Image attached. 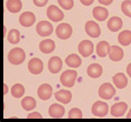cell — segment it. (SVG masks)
<instances>
[{
    "label": "cell",
    "instance_id": "cell-1",
    "mask_svg": "<svg viewBox=\"0 0 131 122\" xmlns=\"http://www.w3.org/2000/svg\"><path fill=\"white\" fill-rule=\"evenodd\" d=\"M26 59V53L24 51V49L21 48H14L9 51L8 53V60L12 64H20L25 61Z\"/></svg>",
    "mask_w": 131,
    "mask_h": 122
},
{
    "label": "cell",
    "instance_id": "cell-2",
    "mask_svg": "<svg viewBox=\"0 0 131 122\" xmlns=\"http://www.w3.org/2000/svg\"><path fill=\"white\" fill-rule=\"evenodd\" d=\"M76 79H77V72L74 70H66L64 72H62L61 77H60V82L62 85L68 88L73 87L76 83Z\"/></svg>",
    "mask_w": 131,
    "mask_h": 122
},
{
    "label": "cell",
    "instance_id": "cell-3",
    "mask_svg": "<svg viewBox=\"0 0 131 122\" xmlns=\"http://www.w3.org/2000/svg\"><path fill=\"white\" fill-rule=\"evenodd\" d=\"M114 94H116V89L113 88V85L111 83L106 82V83L100 85V88H99V97L101 99L110 100V99L113 98Z\"/></svg>",
    "mask_w": 131,
    "mask_h": 122
},
{
    "label": "cell",
    "instance_id": "cell-4",
    "mask_svg": "<svg viewBox=\"0 0 131 122\" xmlns=\"http://www.w3.org/2000/svg\"><path fill=\"white\" fill-rule=\"evenodd\" d=\"M108 107L107 103H104L103 101H97L92 104V108H91V112L94 117H99V118H102V117H106L107 113H108Z\"/></svg>",
    "mask_w": 131,
    "mask_h": 122
},
{
    "label": "cell",
    "instance_id": "cell-5",
    "mask_svg": "<svg viewBox=\"0 0 131 122\" xmlns=\"http://www.w3.org/2000/svg\"><path fill=\"white\" fill-rule=\"evenodd\" d=\"M56 35L59 39L66 40V39L70 38L72 35V28L69 24H60L56 28Z\"/></svg>",
    "mask_w": 131,
    "mask_h": 122
},
{
    "label": "cell",
    "instance_id": "cell-6",
    "mask_svg": "<svg viewBox=\"0 0 131 122\" xmlns=\"http://www.w3.org/2000/svg\"><path fill=\"white\" fill-rule=\"evenodd\" d=\"M47 17L50 19L51 21L58 22L63 19L64 15H63V12H62V10H60V8H58L57 6H49L47 9Z\"/></svg>",
    "mask_w": 131,
    "mask_h": 122
},
{
    "label": "cell",
    "instance_id": "cell-7",
    "mask_svg": "<svg viewBox=\"0 0 131 122\" xmlns=\"http://www.w3.org/2000/svg\"><path fill=\"white\" fill-rule=\"evenodd\" d=\"M36 30H37V34L39 36H41V37H48V36H50L52 34L53 27H52V25L49 21L45 20V21L39 22V24L37 25Z\"/></svg>",
    "mask_w": 131,
    "mask_h": 122
},
{
    "label": "cell",
    "instance_id": "cell-8",
    "mask_svg": "<svg viewBox=\"0 0 131 122\" xmlns=\"http://www.w3.org/2000/svg\"><path fill=\"white\" fill-rule=\"evenodd\" d=\"M78 50L82 57H90L93 52V43L90 40H82L78 46Z\"/></svg>",
    "mask_w": 131,
    "mask_h": 122
},
{
    "label": "cell",
    "instance_id": "cell-9",
    "mask_svg": "<svg viewBox=\"0 0 131 122\" xmlns=\"http://www.w3.org/2000/svg\"><path fill=\"white\" fill-rule=\"evenodd\" d=\"M28 70L32 74H39L43 70V63L39 58H32L28 63Z\"/></svg>",
    "mask_w": 131,
    "mask_h": 122
},
{
    "label": "cell",
    "instance_id": "cell-10",
    "mask_svg": "<svg viewBox=\"0 0 131 122\" xmlns=\"http://www.w3.org/2000/svg\"><path fill=\"white\" fill-rule=\"evenodd\" d=\"M84 30H86L88 36H90V37H92V38H98L101 34L100 27L92 20L87 21L86 26H84Z\"/></svg>",
    "mask_w": 131,
    "mask_h": 122
},
{
    "label": "cell",
    "instance_id": "cell-11",
    "mask_svg": "<svg viewBox=\"0 0 131 122\" xmlns=\"http://www.w3.org/2000/svg\"><path fill=\"white\" fill-rule=\"evenodd\" d=\"M128 109V104L126 102H117L116 104L112 105V108H111V115L114 118H120L122 117V115L126 113Z\"/></svg>",
    "mask_w": 131,
    "mask_h": 122
},
{
    "label": "cell",
    "instance_id": "cell-12",
    "mask_svg": "<svg viewBox=\"0 0 131 122\" xmlns=\"http://www.w3.org/2000/svg\"><path fill=\"white\" fill-rule=\"evenodd\" d=\"M36 21V16L30 11H26L19 17V22L22 27H31Z\"/></svg>",
    "mask_w": 131,
    "mask_h": 122
},
{
    "label": "cell",
    "instance_id": "cell-13",
    "mask_svg": "<svg viewBox=\"0 0 131 122\" xmlns=\"http://www.w3.org/2000/svg\"><path fill=\"white\" fill-rule=\"evenodd\" d=\"M62 68V61L59 57H51L48 61V69L51 73H58Z\"/></svg>",
    "mask_w": 131,
    "mask_h": 122
},
{
    "label": "cell",
    "instance_id": "cell-14",
    "mask_svg": "<svg viewBox=\"0 0 131 122\" xmlns=\"http://www.w3.org/2000/svg\"><path fill=\"white\" fill-rule=\"evenodd\" d=\"M56 48V43L53 40L51 39H45L42 40L40 43H39V50H40L42 53H51L52 51L54 50Z\"/></svg>",
    "mask_w": 131,
    "mask_h": 122
},
{
    "label": "cell",
    "instance_id": "cell-15",
    "mask_svg": "<svg viewBox=\"0 0 131 122\" xmlns=\"http://www.w3.org/2000/svg\"><path fill=\"white\" fill-rule=\"evenodd\" d=\"M51 94H52V88L50 84L43 83L38 88V97L41 100H48V99H50Z\"/></svg>",
    "mask_w": 131,
    "mask_h": 122
},
{
    "label": "cell",
    "instance_id": "cell-16",
    "mask_svg": "<svg viewBox=\"0 0 131 122\" xmlns=\"http://www.w3.org/2000/svg\"><path fill=\"white\" fill-rule=\"evenodd\" d=\"M54 98H56V100H58L61 103L68 104L71 101V99H72V94L68 90H59L54 93Z\"/></svg>",
    "mask_w": 131,
    "mask_h": 122
},
{
    "label": "cell",
    "instance_id": "cell-17",
    "mask_svg": "<svg viewBox=\"0 0 131 122\" xmlns=\"http://www.w3.org/2000/svg\"><path fill=\"white\" fill-rule=\"evenodd\" d=\"M63 114H64V108L62 105L58 103H53L49 107V115L51 118L59 119V118L63 117Z\"/></svg>",
    "mask_w": 131,
    "mask_h": 122
},
{
    "label": "cell",
    "instance_id": "cell-18",
    "mask_svg": "<svg viewBox=\"0 0 131 122\" xmlns=\"http://www.w3.org/2000/svg\"><path fill=\"white\" fill-rule=\"evenodd\" d=\"M109 58L111 61H120L122 60L123 58V51L122 49L118 46H111L110 47V50H109Z\"/></svg>",
    "mask_w": 131,
    "mask_h": 122
},
{
    "label": "cell",
    "instance_id": "cell-19",
    "mask_svg": "<svg viewBox=\"0 0 131 122\" xmlns=\"http://www.w3.org/2000/svg\"><path fill=\"white\" fill-rule=\"evenodd\" d=\"M87 73L89 75L90 78H93V79H97L101 77L102 74V67L98 63H92L90 64L89 67L87 69Z\"/></svg>",
    "mask_w": 131,
    "mask_h": 122
},
{
    "label": "cell",
    "instance_id": "cell-20",
    "mask_svg": "<svg viewBox=\"0 0 131 122\" xmlns=\"http://www.w3.org/2000/svg\"><path fill=\"white\" fill-rule=\"evenodd\" d=\"M107 26H108V28H109L110 31L117 32L122 28V20H121L119 17H112L108 20Z\"/></svg>",
    "mask_w": 131,
    "mask_h": 122
},
{
    "label": "cell",
    "instance_id": "cell-21",
    "mask_svg": "<svg viewBox=\"0 0 131 122\" xmlns=\"http://www.w3.org/2000/svg\"><path fill=\"white\" fill-rule=\"evenodd\" d=\"M92 15L94 19H97L99 21H103L108 18L109 12H108V10L104 7H94L92 9Z\"/></svg>",
    "mask_w": 131,
    "mask_h": 122
},
{
    "label": "cell",
    "instance_id": "cell-22",
    "mask_svg": "<svg viewBox=\"0 0 131 122\" xmlns=\"http://www.w3.org/2000/svg\"><path fill=\"white\" fill-rule=\"evenodd\" d=\"M112 81L118 89H123V88H126L127 84H128V79L123 73L114 74L113 78H112Z\"/></svg>",
    "mask_w": 131,
    "mask_h": 122
},
{
    "label": "cell",
    "instance_id": "cell-23",
    "mask_svg": "<svg viewBox=\"0 0 131 122\" xmlns=\"http://www.w3.org/2000/svg\"><path fill=\"white\" fill-rule=\"evenodd\" d=\"M97 54L101 58H104L106 56L109 54V50H110V45L107 41H100L97 45Z\"/></svg>",
    "mask_w": 131,
    "mask_h": 122
},
{
    "label": "cell",
    "instance_id": "cell-24",
    "mask_svg": "<svg viewBox=\"0 0 131 122\" xmlns=\"http://www.w3.org/2000/svg\"><path fill=\"white\" fill-rule=\"evenodd\" d=\"M6 6H7L8 11H10L11 14H17L22 8V4L20 0H8Z\"/></svg>",
    "mask_w": 131,
    "mask_h": 122
},
{
    "label": "cell",
    "instance_id": "cell-25",
    "mask_svg": "<svg viewBox=\"0 0 131 122\" xmlns=\"http://www.w3.org/2000/svg\"><path fill=\"white\" fill-rule=\"evenodd\" d=\"M36 105H37V102L31 97H25L21 100V107L26 111H31L32 109L36 108Z\"/></svg>",
    "mask_w": 131,
    "mask_h": 122
},
{
    "label": "cell",
    "instance_id": "cell-26",
    "mask_svg": "<svg viewBox=\"0 0 131 122\" xmlns=\"http://www.w3.org/2000/svg\"><path fill=\"white\" fill-rule=\"evenodd\" d=\"M118 41L121 46H129L131 43V31L123 30L118 36Z\"/></svg>",
    "mask_w": 131,
    "mask_h": 122
},
{
    "label": "cell",
    "instance_id": "cell-27",
    "mask_svg": "<svg viewBox=\"0 0 131 122\" xmlns=\"http://www.w3.org/2000/svg\"><path fill=\"white\" fill-rule=\"evenodd\" d=\"M66 63L71 68H78V67H80V64H81V59L79 58L78 54L72 53V54H69L66 58Z\"/></svg>",
    "mask_w": 131,
    "mask_h": 122
},
{
    "label": "cell",
    "instance_id": "cell-28",
    "mask_svg": "<svg viewBox=\"0 0 131 122\" xmlns=\"http://www.w3.org/2000/svg\"><path fill=\"white\" fill-rule=\"evenodd\" d=\"M7 39L11 45H17L20 41V32L17 29H11L7 36Z\"/></svg>",
    "mask_w": 131,
    "mask_h": 122
},
{
    "label": "cell",
    "instance_id": "cell-29",
    "mask_svg": "<svg viewBox=\"0 0 131 122\" xmlns=\"http://www.w3.org/2000/svg\"><path fill=\"white\" fill-rule=\"evenodd\" d=\"M25 87L20 83H16L11 88V94L14 98H21L25 93Z\"/></svg>",
    "mask_w": 131,
    "mask_h": 122
},
{
    "label": "cell",
    "instance_id": "cell-30",
    "mask_svg": "<svg viewBox=\"0 0 131 122\" xmlns=\"http://www.w3.org/2000/svg\"><path fill=\"white\" fill-rule=\"evenodd\" d=\"M121 10L127 17L131 18V0H126L121 5Z\"/></svg>",
    "mask_w": 131,
    "mask_h": 122
},
{
    "label": "cell",
    "instance_id": "cell-31",
    "mask_svg": "<svg viewBox=\"0 0 131 122\" xmlns=\"http://www.w3.org/2000/svg\"><path fill=\"white\" fill-rule=\"evenodd\" d=\"M68 118L69 119H81L82 118V112H81L80 109L78 108H73L71 109L68 113Z\"/></svg>",
    "mask_w": 131,
    "mask_h": 122
},
{
    "label": "cell",
    "instance_id": "cell-32",
    "mask_svg": "<svg viewBox=\"0 0 131 122\" xmlns=\"http://www.w3.org/2000/svg\"><path fill=\"white\" fill-rule=\"evenodd\" d=\"M58 4L64 10H70L73 7V0H58Z\"/></svg>",
    "mask_w": 131,
    "mask_h": 122
},
{
    "label": "cell",
    "instance_id": "cell-33",
    "mask_svg": "<svg viewBox=\"0 0 131 122\" xmlns=\"http://www.w3.org/2000/svg\"><path fill=\"white\" fill-rule=\"evenodd\" d=\"M32 1L37 7H43V6L47 5L48 0H32Z\"/></svg>",
    "mask_w": 131,
    "mask_h": 122
},
{
    "label": "cell",
    "instance_id": "cell-34",
    "mask_svg": "<svg viewBox=\"0 0 131 122\" xmlns=\"http://www.w3.org/2000/svg\"><path fill=\"white\" fill-rule=\"evenodd\" d=\"M28 119H41L42 115L40 113H38V112H34V113H30L28 114Z\"/></svg>",
    "mask_w": 131,
    "mask_h": 122
},
{
    "label": "cell",
    "instance_id": "cell-35",
    "mask_svg": "<svg viewBox=\"0 0 131 122\" xmlns=\"http://www.w3.org/2000/svg\"><path fill=\"white\" fill-rule=\"evenodd\" d=\"M102 6H109L112 4V0H98Z\"/></svg>",
    "mask_w": 131,
    "mask_h": 122
},
{
    "label": "cell",
    "instance_id": "cell-36",
    "mask_svg": "<svg viewBox=\"0 0 131 122\" xmlns=\"http://www.w3.org/2000/svg\"><path fill=\"white\" fill-rule=\"evenodd\" d=\"M80 1L83 6H90V5H92V2L94 0H80Z\"/></svg>",
    "mask_w": 131,
    "mask_h": 122
},
{
    "label": "cell",
    "instance_id": "cell-37",
    "mask_svg": "<svg viewBox=\"0 0 131 122\" xmlns=\"http://www.w3.org/2000/svg\"><path fill=\"white\" fill-rule=\"evenodd\" d=\"M127 73L131 78V63H129V64H128V67H127Z\"/></svg>",
    "mask_w": 131,
    "mask_h": 122
},
{
    "label": "cell",
    "instance_id": "cell-38",
    "mask_svg": "<svg viewBox=\"0 0 131 122\" xmlns=\"http://www.w3.org/2000/svg\"><path fill=\"white\" fill-rule=\"evenodd\" d=\"M127 119H131V110L128 112V114H127V117H126Z\"/></svg>",
    "mask_w": 131,
    "mask_h": 122
},
{
    "label": "cell",
    "instance_id": "cell-39",
    "mask_svg": "<svg viewBox=\"0 0 131 122\" xmlns=\"http://www.w3.org/2000/svg\"><path fill=\"white\" fill-rule=\"evenodd\" d=\"M7 92H8V87L5 84V92H4V93H5V94H7Z\"/></svg>",
    "mask_w": 131,
    "mask_h": 122
}]
</instances>
